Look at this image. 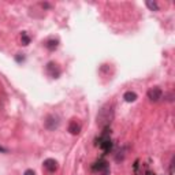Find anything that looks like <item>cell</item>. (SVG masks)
Listing matches in <instances>:
<instances>
[{
	"label": "cell",
	"instance_id": "cell-1",
	"mask_svg": "<svg viewBox=\"0 0 175 175\" xmlns=\"http://www.w3.org/2000/svg\"><path fill=\"white\" fill-rule=\"evenodd\" d=\"M112 116H114L112 105L111 104H107V105H104L101 109H100V112L97 115V123L101 127H107L109 123H111Z\"/></svg>",
	"mask_w": 175,
	"mask_h": 175
},
{
	"label": "cell",
	"instance_id": "cell-2",
	"mask_svg": "<svg viewBox=\"0 0 175 175\" xmlns=\"http://www.w3.org/2000/svg\"><path fill=\"white\" fill-rule=\"evenodd\" d=\"M59 123H60V120H59L58 115H48L47 118H45V120H44L45 127H47L48 130H51V131H53L55 129H58Z\"/></svg>",
	"mask_w": 175,
	"mask_h": 175
},
{
	"label": "cell",
	"instance_id": "cell-3",
	"mask_svg": "<svg viewBox=\"0 0 175 175\" xmlns=\"http://www.w3.org/2000/svg\"><path fill=\"white\" fill-rule=\"evenodd\" d=\"M146 95H148V99L151 100V101L156 103V101H159V100L163 97V90H162L160 88L155 86V88H151V89H149Z\"/></svg>",
	"mask_w": 175,
	"mask_h": 175
},
{
	"label": "cell",
	"instance_id": "cell-4",
	"mask_svg": "<svg viewBox=\"0 0 175 175\" xmlns=\"http://www.w3.org/2000/svg\"><path fill=\"white\" fill-rule=\"evenodd\" d=\"M92 170H93L95 173H99L100 175H108V173H109L108 164H107L104 160H100V162H97L93 167H92Z\"/></svg>",
	"mask_w": 175,
	"mask_h": 175
},
{
	"label": "cell",
	"instance_id": "cell-5",
	"mask_svg": "<svg viewBox=\"0 0 175 175\" xmlns=\"http://www.w3.org/2000/svg\"><path fill=\"white\" fill-rule=\"evenodd\" d=\"M47 73L51 75L52 78H58L60 75V69H59V66L56 63H53V62H49L47 64Z\"/></svg>",
	"mask_w": 175,
	"mask_h": 175
},
{
	"label": "cell",
	"instance_id": "cell-6",
	"mask_svg": "<svg viewBox=\"0 0 175 175\" xmlns=\"http://www.w3.org/2000/svg\"><path fill=\"white\" fill-rule=\"evenodd\" d=\"M44 168L48 171V173H55L58 170V162L53 159H47L44 162Z\"/></svg>",
	"mask_w": 175,
	"mask_h": 175
},
{
	"label": "cell",
	"instance_id": "cell-7",
	"mask_svg": "<svg viewBox=\"0 0 175 175\" xmlns=\"http://www.w3.org/2000/svg\"><path fill=\"white\" fill-rule=\"evenodd\" d=\"M80 130H81V126L77 123V120H71L70 124H69V131L70 133L75 135V134L80 133Z\"/></svg>",
	"mask_w": 175,
	"mask_h": 175
},
{
	"label": "cell",
	"instance_id": "cell-8",
	"mask_svg": "<svg viewBox=\"0 0 175 175\" xmlns=\"http://www.w3.org/2000/svg\"><path fill=\"white\" fill-rule=\"evenodd\" d=\"M123 99L126 100L127 103H133V101H135V100H137V95H135L134 92L129 90V92H126V93L123 95Z\"/></svg>",
	"mask_w": 175,
	"mask_h": 175
},
{
	"label": "cell",
	"instance_id": "cell-9",
	"mask_svg": "<svg viewBox=\"0 0 175 175\" xmlns=\"http://www.w3.org/2000/svg\"><path fill=\"white\" fill-rule=\"evenodd\" d=\"M146 7H148L151 11H159V4L156 2H152V0H148V2L145 3Z\"/></svg>",
	"mask_w": 175,
	"mask_h": 175
},
{
	"label": "cell",
	"instance_id": "cell-10",
	"mask_svg": "<svg viewBox=\"0 0 175 175\" xmlns=\"http://www.w3.org/2000/svg\"><path fill=\"white\" fill-rule=\"evenodd\" d=\"M45 47H47L49 51H55V49L58 48V40H48Z\"/></svg>",
	"mask_w": 175,
	"mask_h": 175
},
{
	"label": "cell",
	"instance_id": "cell-11",
	"mask_svg": "<svg viewBox=\"0 0 175 175\" xmlns=\"http://www.w3.org/2000/svg\"><path fill=\"white\" fill-rule=\"evenodd\" d=\"M29 42H30V38L27 37L26 32H22V44H23V45H27Z\"/></svg>",
	"mask_w": 175,
	"mask_h": 175
},
{
	"label": "cell",
	"instance_id": "cell-12",
	"mask_svg": "<svg viewBox=\"0 0 175 175\" xmlns=\"http://www.w3.org/2000/svg\"><path fill=\"white\" fill-rule=\"evenodd\" d=\"M23 175H36V174H34V171H33V170H26Z\"/></svg>",
	"mask_w": 175,
	"mask_h": 175
},
{
	"label": "cell",
	"instance_id": "cell-13",
	"mask_svg": "<svg viewBox=\"0 0 175 175\" xmlns=\"http://www.w3.org/2000/svg\"><path fill=\"white\" fill-rule=\"evenodd\" d=\"M0 152H7V149L3 148V146H0Z\"/></svg>",
	"mask_w": 175,
	"mask_h": 175
}]
</instances>
